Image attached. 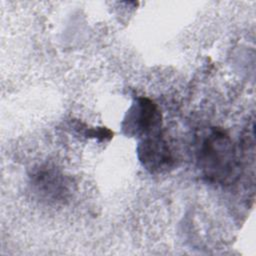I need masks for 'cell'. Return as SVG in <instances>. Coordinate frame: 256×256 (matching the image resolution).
<instances>
[{"instance_id": "3", "label": "cell", "mask_w": 256, "mask_h": 256, "mask_svg": "<svg viewBox=\"0 0 256 256\" xmlns=\"http://www.w3.org/2000/svg\"><path fill=\"white\" fill-rule=\"evenodd\" d=\"M30 185L35 196L47 204H63L72 194V181L60 170L49 165L34 169Z\"/></svg>"}, {"instance_id": "1", "label": "cell", "mask_w": 256, "mask_h": 256, "mask_svg": "<svg viewBox=\"0 0 256 256\" xmlns=\"http://www.w3.org/2000/svg\"><path fill=\"white\" fill-rule=\"evenodd\" d=\"M197 166L209 183L228 186L241 175V161L235 143L222 129L211 127L199 138L196 150Z\"/></svg>"}, {"instance_id": "4", "label": "cell", "mask_w": 256, "mask_h": 256, "mask_svg": "<svg viewBox=\"0 0 256 256\" xmlns=\"http://www.w3.org/2000/svg\"><path fill=\"white\" fill-rule=\"evenodd\" d=\"M137 156L142 167L151 174H163L174 165V157L167 142L159 133L141 139Z\"/></svg>"}, {"instance_id": "2", "label": "cell", "mask_w": 256, "mask_h": 256, "mask_svg": "<svg viewBox=\"0 0 256 256\" xmlns=\"http://www.w3.org/2000/svg\"><path fill=\"white\" fill-rule=\"evenodd\" d=\"M161 123V111L155 102L147 97H137L127 110L121 128L126 136L143 139L158 134Z\"/></svg>"}]
</instances>
